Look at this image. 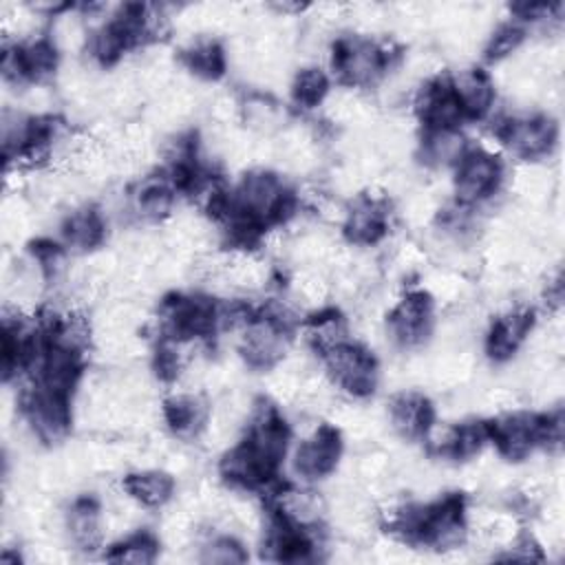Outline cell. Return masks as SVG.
<instances>
[{
    "instance_id": "obj_1",
    "label": "cell",
    "mask_w": 565,
    "mask_h": 565,
    "mask_svg": "<svg viewBox=\"0 0 565 565\" xmlns=\"http://www.w3.org/2000/svg\"><path fill=\"white\" fill-rule=\"evenodd\" d=\"M289 349V333L278 313H254L243 327L238 351L252 369H271Z\"/></svg>"
},
{
    "instance_id": "obj_2",
    "label": "cell",
    "mask_w": 565,
    "mask_h": 565,
    "mask_svg": "<svg viewBox=\"0 0 565 565\" xmlns=\"http://www.w3.org/2000/svg\"><path fill=\"white\" fill-rule=\"evenodd\" d=\"M333 382H338L353 397H366L377 386V362L373 353L355 342H340L322 353Z\"/></svg>"
},
{
    "instance_id": "obj_3",
    "label": "cell",
    "mask_w": 565,
    "mask_h": 565,
    "mask_svg": "<svg viewBox=\"0 0 565 565\" xmlns=\"http://www.w3.org/2000/svg\"><path fill=\"white\" fill-rule=\"evenodd\" d=\"M455 168V194L463 205H475L492 196L503 177L499 159L483 148L466 150Z\"/></svg>"
},
{
    "instance_id": "obj_4",
    "label": "cell",
    "mask_w": 565,
    "mask_h": 565,
    "mask_svg": "<svg viewBox=\"0 0 565 565\" xmlns=\"http://www.w3.org/2000/svg\"><path fill=\"white\" fill-rule=\"evenodd\" d=\"M331 64L342 82L351 86H366L384 73V68L388 66V55L382 46L369 40L349 38L335 42Z\"/></svg>"
},
{
    "instance_id": "obj_5",
    "label": "cell",
    "mask_w": 565,
    "mask_h": 565,
    "mask_svg": "<svg viewBox=\"0 0 565 565\" xmlns=\"http://www.w3.org/2000/svg\"><path fill=\"white\" fill-rule=\"evenodd\" d=\"M497 137L505 143L514 154L523 159H536L547 154L558 137L556 121L545 115H525L510 117L497 128Z\"/></svg>"
},
{
    "instance_id": "obj_6",
    "label": "cell",
    "mask_w": 565,
    "mask_h": 565,
    "mask_svg": "<svg viewBox=\"0 0 565 565\" xmlns=\"http://www.w3.org/2000/svg\"><path fill=\"white\" fill-rule=\"evenodd\" d=\"M433 329V298L426 291H411L388 313V333L399 347L422 344Z\"/></svg>"
},
{
    "instance_id": "obj_7",
    "label": "cell",
    "mask_w": 565,
    "mask_h": 565,
    "mask_svg": "<svg viewBox=\"0 0 565 565\" xmlns=\"http://www.w3.org/2000/svg\"><path fill=\"white\" fill-rule=\"evenodd\" d=\"M342 452L340 433L333 426H318L296 450L294 466L305 479H322L335 470Z\"/></svg>"
},
{
    "instance_id": "obj_8",
    "label": "cell",
    "mask_w": 565,
    "mask_h": 565,
    "mask_svg": "<svg viewBox=\"0 0 565 565\" xmlns=\"http://www.w3.org/2000/svg\"><path fill=\"white\" fill-rule=\"evenodd\" d=\"M490 439L508 459H523L539 444V415L510 413L488 426Z\"/></svg>"
},
{
    "instance_id": "obj_9",
    "label": "cell",
    "mask_w": 565,
    "mask_h": 565,
    "mask_svg": "<svg viewBox=\"0 0 565 565\" xmlns=\"http://www.w3.org/2000/svg\"><path fill=\"white\" fill-rule=\"evenodd\" d=\"M391 426L404 439H419L435 422L433 404L417 391H404L391 402Z\"/></svg>"
},
{
    "instance_id": "obj_10",
    "label": "cell",
    "mask_w": 565,
    "mask_h": 565,
    "mask_svg": "<svg viewBox=\"0 0 565 565\" xmlns=\"http://www.w3.org/2000/svg\"><path fill=\"white\" fill-rule=\"evenodd\" d=\"M532 324H534V318H532V311L527 309H514L499 316L492 322L486 338L488 355L494 362L510 360L521 347V342L525 340V335L532 331Z\"/></svg>"
},
{
    "instance_id": "obj_11",
    "label": "cell",
    "mask_w": 565,
    "mask_h": 565,
    "mask_svg": "<svg viewBox=\"0 0 565 565\" xmlns=\"http://www.w3.org/2000/svg\"><path fill=\"white\" fill-rule=\"evenodd\" d=\"M386 234V210L380 199L362 196L344 212V236L355 245H373Z\"/></svg>"
},
{
    "instance_id": "obj_12",
    "label": "cell",
    "mask_w": 565,
    "mask_h": 565,
    "mask_svg": "<svg viewBox=\"0 0 565 565\" xmlns=\"http://www.w3.org/2000/svg\"><path fill=\"white\" fill-rule=\"evenodd\" d=\"M450 82V88L466 117H483L494 102V86L479 68H463Z\"/></svg>"
},
{
    "instance_id": "obj_13",
    "label": "cell",
    "mask_w": 565,
    "mask_h": 565,
    "mask_svg": "<svg viewBox=\"0 0 565 565\" xmlns=\"http://www.w3.org/2000/svg\"><path fill=\"white\" fill-rule=\"evenodd\" d=\"M163 417L170 430L179 437L199 435L207 426L205 402L199 395L181 393L163 404Z\"/></svg>"
},
{
    "instance_id": "obj_14",
    "label": "cell",
    "mask_w": 565,
    "mask_h": 565,
    "mask_svg": "<svg viewBox=\"0 0 565 565\" xmlns=\"http://www.w3.org/2000/svg\"><path fill=\"white\" fill-rule=\"evenodd\" d=\"M121 486H124L126 494L143 508H161L163 503L170 501L172 490H174L172 477L161 470L130 472L124 477Z\"/></svg>"
},
{
    "instance_id": "obj_15",
    "label": "cell",
    "mask_w": 565,
    "mask_h": 565,
    "mask_svg": "<svg viewBox=\"0 0 565 565\" xmlns=\"http://www.w3.org/2000/svg\"><path fill=\"white\" fill-rule=\"evenodd\" d=\"M66 530L82 550H93L102 536V514L93 497L77 499L66 514Z\"/></svg>"
},
{
    "instance_id": "obj_16",
    "label": "cell",
    "mask_w": 565,
    "mask_h": 565,
    "mask_svg": "<svg viewBox=\"0 0 565 565\" xmlns=\"http://www.w3.org/2000/svg\"><path fill=\"white\" fill-rule=\"evenodd\" d=\"M62 238L73 249H93L104 238V218L95 207H79L62 223Z\"/></svg>"
},
{
    "instance_id": "obj_17",
    "label": "cell",
    "mask_w": 565,
    "mask_h": 565,
    "mask_svg": "<svg viewBox=\"0 0 565 565\" xmlns=\"http://www.w3.org/2000/svg\"><path fill=\"white\" fill-rule=\"evenodd\" d=\"M181 57L185 68L203 79H216L225 71V53L214 40H192Z\"/></svg>"
},
{
    "instance_id": "obj_18",
    "label": "cell",
    "mask_w": 565,
    "mask_h": 565,
    "mask_svg": "<svg viewBox=\"0 0 565 565\" xmlns=\"http://www.w3.org/2000/svg\"><path fill=\"white\" fill-rule=\"evenodd\" d=\"M327 93H329V79L324 71L318 66L300 68L291 82V99L296 106L305 110L322 104Z\"/></svg>"
},
{
    "instance_id": "obj_19",
    "label": "cell",
    "mask_w": 565,
    "mask_h": 565,
    "mask_svg": "<svg viewBox=\"0 0 565 565\" xmlns=\"http://www.w3.org/2000/svg\"><path fill=\"white\" fill-rule=\"evenodd\" d=\"M172 188L166 179H150L137 192V210L148 221H159L170 214Z\"/></svg>"
},
{
    "instance_id": "obj_20",
    "label": "cell",
    "mask_w": 565,
    "mask_h": 565,
    "mask_svg": "<svg viewBox=\"0 0 565 565\" xmlns=\"http://www.w3.org/2000/svg\"><path fill=\"white\" fill-rule=\"evenodd\" d=\"M523 38H525V31L521 24H516V22L499 24L486 42V49H483L486 60L499 62V60L508 57L510 53H514L521 46Z\"/></svg>"
},
{
    "instance_id": "obj_21",
    "label": "cell",
    "mask_w": 565,
    "mask_h": 565,
    "mask_svg": "<svg viewBox=\"0 0 565 565\" xmlns=\"http://www.w3.org/2000/svg\"><path fill=\"white\" fill-rule=\"evenodd\" d=\"M157 556V541L148 532L128 536L124 543L115 545L108 554V561H128V563H152Z\"/></svg>"
},
{
    "instance_id": "obj_22",
    "label": "cell",
    "mask_w": 565,
    "mask_h": 565,
    "mask_svg": "<svg viewBox=\"0 0 565 565\" xmlns=\"http://www.w3.org/2000/svg\"><path fill=\"white\" fill-rule=\"evenodd\" d=\"M203 563H243L247 554L234 536H216L201 550Z\"/></svg>"
}]
</instances>
